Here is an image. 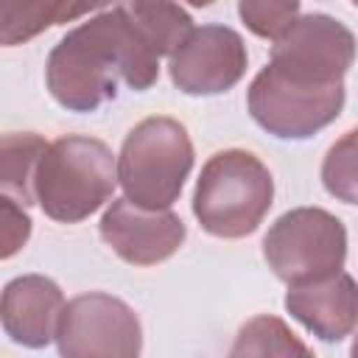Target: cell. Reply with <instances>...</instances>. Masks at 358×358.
<instances>
[{
    "instance_id": "obj_12",
    "label": "cell",
    "mask_w": 358,
    "mask_h": 358,
    "mask_svg": "<svg viewBox=\"0 0 358 358\" xmlns=\"http://www.w3.org/2000/svg\"><path fill=\"white\" fill-rule=\"evenodd\" d=\"M45 148L48 143L36 131L0 134V196L17 201L20 207H31L36 201L34 176Z\"/></svg>"
},
{
    "instance_id": "obj_1",
    "label": "cell",
    "mask_w": 358,
    "mask_h": 358,
    "mask_svg": "<svg viewBox=\"0 0 358 358\" xmlns=\"http://www.w3.org/2000/svg\"><path fill=\"white\" fill-rule=\"evenodd\" d=\"M355 62V34L330 14H299L271 45L268 64L246 90L252 120L277 140H308L344 109V76Z\"/></svg>"
},
{
    "instance_id": "obj_7",
    "label": "cell",
    "mask_w": 358,
    "mask_h": 358,
    "mask_svg": "<svg viewBox=\"0 0 358 358\" xmlns=\"http://www.w3.org/2000/svg\"><path fill=\"white\" fill-rule=\"evenodd\" d=\"M56 344L59 358H140L143 324L120 296L90 291L64 302Z\"/></svg>"
},
{
    "instance_id": "obj_5",
    "label": "cell",
    "mask_w": 358,
    "mask_h": 358,
    "mask_svg": "<svg viewBox=\"0 0 358 358\" xmlns=\"http://www.w3.org/2000/svg\"><path fill=\"white\" fill-rule=\"evenodd\" d=\"M193 159V140L179 120L168 115L140 120L123 137L117 154L123 199L140 210H171L182 196Z\"/></svg>"
},
{
    "instance_id": "obj_2",
    "label": "cell",
    "mask_w": 358,
    "mask_h": 358,
    "mask_svg": "<svg viewBox=\"0 0 358 358\" xmlns=\"http://www.w3.org/2000/svg\"><path fill=\"white\" fill-rule=\"evenodd\" d=\"M159 50L134 22L126 3L98 8L50 50L45 84L67 112H95L126 84L145 92L159 78Z\"/></svg>"
},
{
    "instance_id": "obj_10",
    "label": "cell",
    "mask_w": 358,
    "mask_h": 358,
    "mask_svg": "<svg viewBox=\"0 0 358 358\" xmlns=\"http://www.w3.org/2000/svg\"><path fill=\"white\" fill-rule=\"evenodd\" d=\"M64 310L59 282L45 274H22L0 291V324L6 336L28 350H42L56 341V327Z\"/></svg>"
},
{
    "instance_id": "obj_11",
    "label": "cell",
    "mask_w": 358,
    "mask_h": 358,
    "mask_svg": "<svg viewBox=\"0 0 358 358\" xmlns=\"http://www.w3.org/2000/svg\"><path fill=\"white\" fill-rule=\"evenodd\" d=\"M355 280L350 271H338L313 282L291 285L285 294V310L316 338L344 341L355 330Z\"/></svg>"
},
{
    "instance_id": "obj_9",
    "label": "cell",
    "mask_w": 358,
    "mask_h": 358,
    "mask_svg": "<svg viewBox=\"0 0 358 358\" xmlns=\"http://www.w3.org/2000/svg\"><path fill=\"white\" fill-rule=\"evenodd\" d=\"M98 232L129 266H157L173 257L187 238V227L173 210H140L126 199H112Z\"/></svg>"
},
{
    "instance_id": "obj_14",
    "label": "cell",
    "mask_w": 358,
    "mask_h": 358,
    "mask_svg": "<svg viewBox=\"0 0 358 358\" xmlns=\"http://www.w3.org/2000/svg\"><path fill=\"white\" fill-rule=\"evenodd\" d=\"M92 11V6L70 3H0V48L22 45L53 25L90 17Z\"/></svg>"
},
{
    "instance_id": "obj_8",
    "label": "cell",
    "mask_w": 358,
    "mask_h": 358,
    "mask_svg": "<svg viewBox=\"0 0 358 358\" xmlns=\"http://www.w3.org/2000/svg\"><path fill=\"white\" fill-rule=\"evenodd\" d=\"M246 64V42L235 28L201 25L171 53L168 73L173 87L185 95H221L243 78Z\"/></svg>"
},
{
    "instance_id": "obj_16",
    "label": "cell",
    "mask_w": 358,
    "mask_h": 358,
    "mask_svg": "<svg viewBox=\"0 0 358 358\" xmlns=\"http://www.w3.org/2000/svg\"><path fill=\"white\" fill-rule=\"evenodd\" d=\"M322 182L330 196L341 199L344 204H355V129L330 145L322 162Z\"/></svg>"
},
{
    "instance_id": "obj_17",
    "label": "cell",
    "mask_w": 358,
    "mask_h": 358,
    "mask_svg": "<svg viewBox=\"0 0 358 358\" xmlns=\"http://www.w3.org/2000/svg\"><path fill=\"white\" fill-rule=\"evenodd\" d=\"M31 229H34V221L28 210L0 196V260H8L17 252H22V246L31 238Z\"/></svg>"
},
{
    "instance_id": "obj_4",
    "label": "cell",
    "mask_w": 358,
    "mask_h": 358,
    "mask_svg": "<svg viewBox=\"0 0 358 358\" xmlns=\"http://www.w3.org/2000/svg\"><path fill=\"white\" fill-rule=\"evenodd\" d=\"M271 204L274 176L252 151H215L196 179L193 215L213 238L235 241L257 232Z\"/></svg>"
},
{
    "instance_id": "obj_6",
    "label": "cell",
    "mask_w": 358,
    "mask_h": 358,
    "mask_svg": "<svg viewBox=\"0 0 358 358\" xmlns=\"http://www.w3.org/2000/svg\"><path fill=\"white\" fill-rule=\"evenodd\" d=\"M263 257L288 288L338 274L347 263V227L322 207H294L268 227Z\"/></svg>"
},
{
    "instance_id": "obj_15",
    "label": "cell",
    "mask_w": 358,
    "mask_h": 358,
    "mask_svg": "<svg viewBox=\"0 0 358 358\" xmlns=\"http://www.w3.org/2000/svg\"><path fill=\"white\" fill-rule=\"evenodd\" d=\"M299 3L296 0H241L238 3V17L241 22L260 39L277 42L291 22L299 17Z\"/></svg>"
},
{
    "instance_id": "obj_13",
    "label": "cell",
    "mask_w": 358,
    "mask_h": 358,
    "mask_svg": "<svg viewBox=\"0 0 358 358\" xmlns=\"http://www.w3.org/2000/svg\"><path fill=\"white\" fill-rule=\"evenodd\" d=\"M227 358H316L310 347L271 313H260L241 324Z\"/></svg>"
},
{
    "instance_id": "obj_3",
    "label": "cell",
    "mask_w": 358,
    "mask_h": 358,
    "mask_svg": "<svg viewBox=\"0 0 358 358\" xmlns=\"http://www.w3.org/2000/svg\"><path fill=\"white\" fill-rule=\"evenodd\" d=\"M117 157L87 134H67L48 143L36 176L34 199L42 213L59 224H78L98 213L115 193Z\"/></svg>"
}]
</instances>
